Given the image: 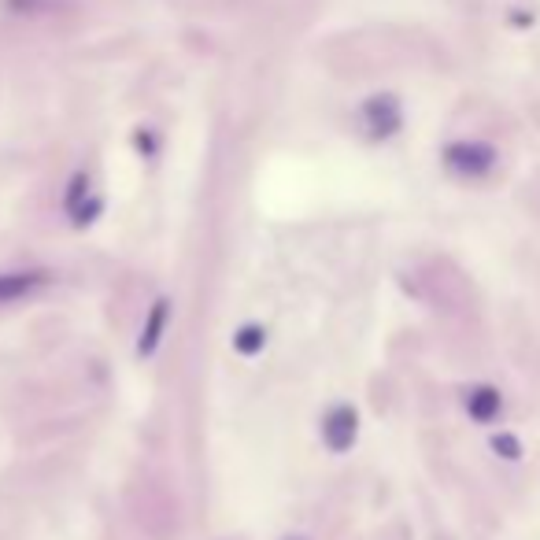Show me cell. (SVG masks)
<instances>
[{
	"label": "cell",
	"instance_id": "obj_1",
	"mask_svg": "<svg viewBox=\"0 0 540 540\" xmlns=\"http://www.w3.org/2000/svg\"><path fill=\"white\" fill-rule=\"evenodd\" d=\"M359 433V415L348 404H333L326 415H322V444L330 448L333 455H344L352 444H356Z\"/></svg>",
	"mask_w": 540,
	"mask_h": 540
},
{
	"label": "cell",
	"instance_id": "obj_2",
	"mask_svg": "<svg viewBox=\"0 0 540 540\" xmlns=\"http://www.w3.org/2000/svg\"><path fill=\"white\" fill-rule=\"evenodd\" d=\"M359 119H363V130H367L374 141H385V137H393L404 123V115H400V104L396 97L389 93H381V97H370L359 111Z\"/></svg>",
	"mask_w": 540,
	"mask_h": 540
},
{
	"label": "cell",
	"instance_id": "obj_3",
	"mask_svg": "<svg viewBox=\"0 0 540 540\" xmlns=\"http://www.w3.org/2000/svg\"><path fill=\"white\" fill-rule=\"evenodd\" d=\"M49 282H52L49 270H41V267L0 270V307L19 304V300H30V296H37Z\"/></svg>",
	"mask_w": 540,
	"mask_h": 540
},
{
	"label": "cell",
	"instance_id": "obj_4",
	"mask_svg": "<svg viewBox=\"0 0 540 540\" xmlns=\"http://www.w3.org/2000/svg\"><path fill=\"white\" fill-rule=\"evenodd\" d=\"M167 326H171V300L160 296L156 304L148 307L145 326H141V341H137V356H156V348L163 344Z\"/></svg>",
	"mask_w": 540,
	"mask_h": 540
},
{
	"label": "cell",
	"instance_id": "obj_5",
	"mask_svg": "<svg viewBox=\"0 0 540 540\" xmlns=\"http://www.w3.org/2000/svg\"><path fill=\"white\" fill-rule=\"evenodd\" d=\"M448 167L463 174H478L481 167H489V152L481 145H452L448 148Z\"/></svg>",
	"mask_w": 540,
	"mask_h": 540
},
{
	"label": "cell",
	"instance_id": "obj_6",
	"mask_svg": "<svg viewBox=\"0 0 540 540\" xmlns=\"http://www.w3.org/2000/svg\"><path fill=\"white\" fill-rule=\"evenodd\" d=\"M263 344H267V330L259 322H248L234 333V352H241V356H256V352H263Z\"/></svg>",
	"mask_w": 540,
	"mask_h": 540
}]
</instances>
